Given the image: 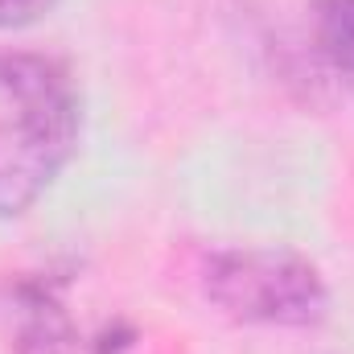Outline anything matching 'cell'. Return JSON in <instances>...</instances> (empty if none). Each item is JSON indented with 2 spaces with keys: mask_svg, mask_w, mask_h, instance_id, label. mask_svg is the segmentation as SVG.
I'll use <instances>...</instances> for the list:
<instances>
[{
  "mask_svg": "<svg viewBox=\"0 0 354 354\" xmlns=\"http://www.w3.org/2000/svg\"><path fill=\"white\" fill-rule=\"evenodd\" d=\"M313 33L334 75L354 91V0H313Z\"/></svg>",
  "mask_w": 354,
  "mask_h": 354,
  "instance_id": "3",
  "label": "cell"
},
{
  "mask_svg": "<svg viewBox=\"0 0 354 354\" xmlns=\"http://www.w3.org/2000/svg\"><path fill=\"white\" fill-rule=\"evenodd\" d=\"M206 297L239 317L264 326H309L330 297L317 268L288 252H223L206 268Z\"/></svg>",
  "mask_w": 354,
  "mask_h": 354,
  "instance_id": "2",
  "label": "cell"
},
{
  "mask_svg": "<svg viewBox=\"0 0 354 354\" xmlns=\"http://www.w3.org/2000/svg\"><path fill=\"white\" fill-rule=\"evenodd\" d=\"M58 0H0V29H21L46 17Z\"/></svg>",
  "mask_w": 354,
  "mask_h": 354,
  "instance_id": "4",
  "label": "cell"
},
{
  "mask_svg": "<svg viewBox=\"0 0 354 354\" xmlns=\"http://www.w3.org/2000/svg\"><path fill=\"white\" fill-rule=\"evenodd\" d=\"M79 140V95L71 75L41 58L0 50V214L33 206Z\"/></svg>",
  "mask_w": 354,
  "mask_h": 354,
  "instance_id": "1",
  "label": "cell"
}]
</instances>
